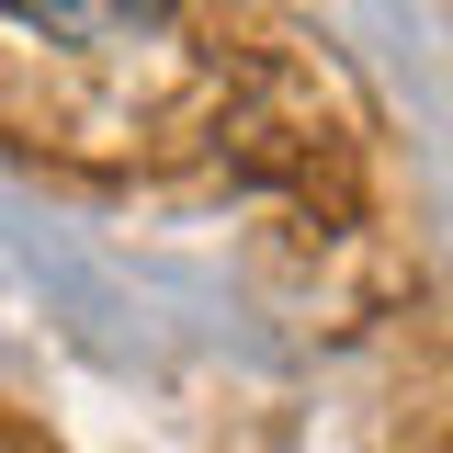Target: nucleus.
<instances>
[{"instance_id":"nucleus-1","label":"nucleus","mask_w":453,"mask_h":453,"mask_svg":"<svg viewBox=\"0 0 453 453\" xmlns=\"http://www.w3.org/2000/svg\"><path fill=\"white\" fill-rule=\"evenodd\" d=\"M12 23H35L46 46L68 57H136V46H170V0H0Z\"/></svg>"}]
</instances>
